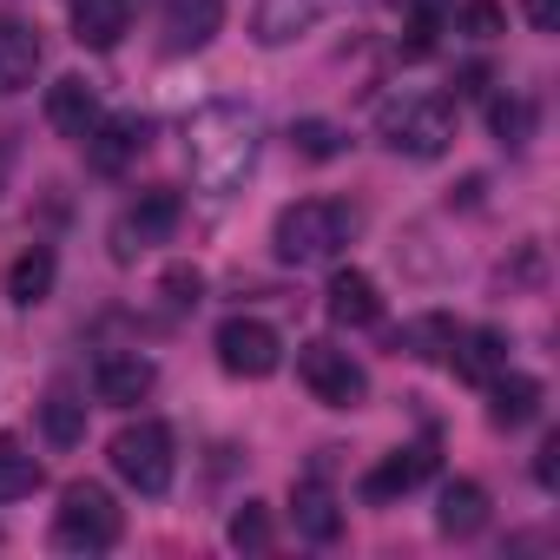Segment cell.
I'll list each match as a JSON object with an SVG mask.
<instances>
[{
    "label": "cell",
    "mask_w": 560,
    "mask_h": 560,
    "mask_svg": "<svg viewBox=\"0 0 560 560\" xmlns=\"http://www.w3.org/2000/svg\"><path fill=\"white\" fill-rule=\"evenodd\" d=\"M448 343H455V324H448V317H416V324H402V337H396V350H409V357H422V363H448Z\"/></svg>",
    "instance_id": "obj_26"
},
{
    "label": "cell",
    "mask_w": 560,
    "mask_h": 560,
    "mask_svg": "<svg viewBox=\"0 0 560 560\" xmlns=\"http://www.w3.org/2000/svg\"><path fill=\"white\" fill-rule=\"evenodd\" d=\"M145 139H152V126L139 119V113H113V119H100L80 145H86V165L93 172H106V178H119L139 152H145Z\"/></svg>",
    "instance_id": "obj_10"
},
{
    "label": "cell",
    "mask_w": 560,
    "mask_h": 560,
    "mask_svg": "<svg viewBox=\"0 0 560 560\" xmlns=\"http://www.w3.org/2000/svg\"><path fill=\"white\" fill-rule=\"evenodd\" d=\"M40 481H47V468L27 455V442L21 435H0V501H27Z\"/></svg>",
    "instance_id": "obj_23"
},
{
    "label": "cell",
    "mask_w": 560,
    "mask_h": 560,
    "mask_svg": "<svg viewBox=\"0 0 560 560\" xmlns=\"http://www.w3.org/2000/svg\"><path fill=\"white\" fill-rule=\"evenodd\" d=\"M455 27H462L468 40H494V34H508V14H501V0H462Z\"/></svg>",
    "instance_id": "obj_29"
},
{
    "label": "cell",
    "mask_w": 560,
    "mask_h": 560,
    "mask_svg": "<svg viewBox=\"0 0 560 560\" xmlns=\"http://www.w3.org/2000/svg\"><path fill=\"white\" fill-rule=\"evenodd\" d=\"M224 27V0H165V54H198Z\"/></svg>",
    "instance_id": "obj_13"
},
{
    "label": "cell",
    "mask_w": 560,
    "mask_h": 560,
    "mask_svg": "<svg viewBox=\"0 0 560 560\" xmlns=\"http://www.w3.org/2000/svg\"><path fill=\"white\" fill-rule=\"evenodd\" d=\"M113 475L126 481V488H139V494H165L172 488V475H178V455H172V429L165 422H126L119 435H113Z\"/></svg>",
    "instance_id": "obj_5"
},
{
    "label": "cell",
    "mask_w": 560,
    "mask_h": 560,
    "mask_svg": "<svg viewBox=\"0 0 560 560\" xmlns=\"http://www.w3.org/2000/svg\"><path fill=\"white\" fill-rule=\"evenodd\" d=\"M119 534H126L119 501L100 481H67L60 514H54V547L60 553H106V547H119Z\"/></svg>",
    "instance_id": "obj_3"
},
{
    "label": "cell",
    "mask_w": 560,
    "mask_h": 560,
    "mask_svg": "<svg viewBox=\"0 0 560 560\" xmlns=\"http://www.w3.org/2000/svg\"><path fill=\"white\" fill-rule=\"evenodd\" d=\"M291 508H298V534H304V540H317V547H330V540L343 534V508H337V494H330L324 481H298V494H291Z\"/></svg>",
    "instance_id": "obj_21"
},
{
    "label": "cell",
    "mask_w": 560,
    "mask_h": 560,
    "mask_svg": "<svg viewBox=\"0 0 560 560\" xmlns=\"http://www.w3.org/2000/svg\"><path fill=\"white\" fill-rule=\"evenodd\" d=\"M40 429H47L54 448H80V442H86V402L67 396V389H54V396L40 402Z\"/></svg>",
    "instance_id": "obj_24"
},
{
    "label": "cell",
    "mask_w": 560,
    "mask_h": 560,
    "mask_svg": "<svg viewBox=\"0 0 560 560\" xmlns=\"http://www.w3.org/2000/svg\"><path fill=\"white\" fill-rule=\"evenodd\" d=\"M330 8H337V0H257V8H250V40H257V47H291V40H304Z\"/></svg>",
    "instance_id": "obj_11"
},
{
    "label": "cell",
    "mask_w": 560,
    "mask_h": 560,
    "mask_svg": "<svg viewBox=\"0 0 560 560\" xmlns=\"http://www.w3.org/2000/svg\"><path fill=\"white\" fill-rule=\"evenodd\" d=\"M224 540H231L237 553H264V547H270V508H264V501H244V508L231 514Z\"/></svg>",
    "instance_id": "obj_28"
},
{
    "label": "cell",
    "mask_w": 560,
    "mask_h": 560,
    "mask_svg": "<svg viewBox=\"0 0 560 560\" xmlns=\"http://www.w3.org/2000/svg\"><path fill=\"white\" fill-rule=\"evenodd\" d=\"M34 73H40V34L0 14V100L34 86Z\"/></svg>",
    "instance_id": "obj_18"
},
{
    "label": "cell",
    "mask_w": 560,
    "mask_h": 560,
    "mask_svg": "<svg viewBox=\"0 0 560 560\" xmlns=\"http://www.w3.org/2000/svg\"><path fill=\"white\" fill-rule=\"evenodd\" d=\"M211 350H218L224 376H244V383H264L277 363H284V343H277V330L257 324V317H224L218 337H211Z\"/></svg>",
    "instance_id": "obj_8"
},
{
    "label": "cell",
    "mask_w": 560,
    "mask_h": 560,
    "mask_svg": "<svg viewBox=\"0 0 560 560\" xmlns=\"http://www.w3.org/2000/svg\"><path fill=\"white\" fill-rule=\"evenodd\" d=\"M291 145H298L311 165H330V159H343V152H350V132H343V126H330V119H298V126H291Z\"/></svg>",
    "instance_id": "obj_25"
},
{
    "label": "cell",
    "mask_w": 560,
    "mask_h": 560,
    "mask_svg": "<svg viewBox=\"0 0 560 560\" xmlns=\"http://www.w3.org/2000/svg\"><path fill=\"white\" fill-rule=\"evenodd\" d=\"M298 383L324 402V409H357L363 396H370V376H363V363L350 357V350H337V343H304L298 350Z\"/></svg>",
    "instance_id": "obj_6"
},
{
    "label": "cell",
    "mask_w": 560,
    "mask_h": 560,
    "mask_svg": "<svg viewBox=\"0 0 560 560\" xmlns=\"http://www.w3.org/2000/svg\"><path fill=\"white\" fill-rule=\"evenodd\" d=\"M132 27V0H73V40L93 54H113Z\"/></svg>",
    "instance_id": "obj_17"
},
{
    "label": "cell",
    "mask_w": 560,
    "mask_h": 560,
    "mask_svg": "<svg viewBox=\"0 0 560 560\" xmlns=\"http://www.w3.org/2000/svg\"><path fill=\"white\" fill-rule=\"evenodd\" d=\"M488 132H494L501 145H527V139H534V100H521V93L494 100V106H488Z\"/></svg>",
    "instance_id": "obj_27"
},
{
    "label": "cell",
    "mask_w": 560,
    "mask_h": 560,
    "mask_svg": "<svg viewBox=\"0 0 560 560\" xmlns=\"http://www.w3.org/2000/svg\"><path fill=\"white\" fill-rule=\"evenodd\" d=\"M178 218H185V198H178L172 185H145V191L119 211V224H113V250H119V257H139V250L165 244V237L178 231Z\"/></svg>",
    "instance_id": "obj_7"
},
{
    "label": "cell",
    "mask_w": 560,
    "mask_h": 560,
    "mask_svg": "<svg viewBox=\"0 0 560 560\" xmlns=\"http://www.w3.org/2000/svg\"><path fill=\"white\" fill-rule=\"evenodd\" d=\"M324 311L337 317V324H350V330H370V324H383V291H376V277L370 270H337L330 277V291H324Z\"/></svg>",
    "instance_id": "obj_12"
},
{
    "label": "cell",
    "mask_w": 560,
    "mask_h": 560,
    "mask_svg": "<svg viewBox=\"0 0 560 560\" xmlns=\"http://www.w3.org/2000/svg\"><path fill=\"white\" fill-rule=\"evenodd\" d=\"M534 481H540L547 494L560 488V435H547V442H540V455H534Z\"/></svg>",
    "instance_id": "obj_31"
},
{
    "label": "cell",
    "mask_w": 560,
    "mask_h": 560,
    "mask_svg": "<svg viewBox=\"0 0 560 560\" xmlns=\"http://www.w3.org/2000/svg\"><path fill=\"white\" fill-rule=\"evenodd\" d=\"M264 159V119L257 106L244 100H211L185 119V165H191V185L211 191V198H231L244 191V178L257 172Z\"/></svg>",
    "instance_id": "obj_1"
},
{
    "label": "cell",
    "mask_w": 560,
    "mask_h": 560,
    "mask_svg": "<svg viewBox=\"0 0 560 560\" xmlns=\"http://www.w3.org/2000/svg\"><path fill=\"white\" fill-rule=\"evenodd\" d=\"M198 291H205V277H198L191 264H172V270H165V298H172L178 311H191V304H198Z\"/></svg>",
    "instance_id": "obj_30"
},
{
    "label": "cell",
    "mask_w": 560,
    "mask_h": 560,
    "mask_svg": "<svg viewBox=\"0 0 560 560\" xmlns=\"http://www.w3.org/2000/svg\"><path fill=\"white\" fill-rule=\"evenodd\" d=\"M357 231H363V211L357 205H343V198H298V205L277 211L270 244H277V257H284V264H330Z\"/></svg>",
    "instance_id": "obj_2"
},
{
    "label": "cell",
    "mask_w": 560,
    "mask_h": 560,
    "mask_svg": "<svg viewBox=\"0 0 560 560\" xmlns=\"http://www.w3.org/2000/svg\"><path fill=\"white\" fill-rule=\"evenodd\" d=\"M152 383H159V370H152V357H139V350H132V357H100V370H93V396L113 402V409L145 402Z\"/></svg>",
    "instance_id": "obj_14"
},
{
    "label": "cell",
    "mask_w": 560,
    "mask_h": 560,
    "mask_svg": "<svg viewBox=\"0 0 560 560\" xmlns=\"http://www.w3.org/2000/svg\"><path fill=\"white\" fill-rule=\"evenodd\" d=\"M47 126L67 132V139H86V132L100 126V93H93L80 73L54 80V86H47Z\"/></svg>",
    "instance_id": "obj_16"
},
{
    "label": "cell",
    "mask_w": 560,
    "mask_h": 560,
    "mask_svg": "<svg viewBox=\"0 0 560 560\" xmlns=\"http://www.w3.org/2000/svg\"><path fill=\"white\" fill-rule=\"evenodd\" d=\"M521 14H527L534 34H553L560 27V0H521Z\"/></svg>",
    "instance_id": "obj_32"
},
{
    "label": "cell",
    "mask_w": 560,
    "mask_h": 560,
    "mask_svg": "<svg viewBox=\"0 0 560 560\" xmlns=\"http://www.w3.org/2000/svg\"><path fill=\"white\" fill-rule=\"evenodd\" d=\"M383 145L402 159H442L455 145V106L442 93H402L383 106Z\"/></svg>",
    "instance_id": "obj_4"
},
{
    "label": "cell",
    "mask_w": 560,
    "mask_h": 560,
    "mask_svg": "<svg viewBox=\"0 0 560 560\" xmlns=\"http://www.w3.org/2000/svg\"><path fill=\"white\" fill-rule=\"evenodd\" d=\"M435 527H442L448 540H475V534L488 527V488H481V481H448L442 501H435Z\"/></svg>",
    "instance_id": "obj_20"
},
{
    "label": "cell",
    "mask_w": 560,
    "mask_h": 560,
    "mask_svg": "<svg viewBox=\"0 0 560 560\" xmlns=\"http://www.w3.org/2000/svg\"><path fill=\"white\" fill-rule=\"evenodd\" d=\"M540 383L534 376H514V370H501L494 383H488V422L494 429H527L534 416H540Z\"/></svg>",
    "instance_id": "obj_19"
},
{
    "label": "cell",
    "mask_w": 560,
    "mask_h": 560,
    "mask_svg": "<svg viewBox=\"0 0 560 560\" xmlns=\"http://www.w3.org/2000/svg\"><path fill=\"white\" fill-rule=\"evenodd\" d=\"M448 363H455V376H462V383L488 389V383L508 370V337H501V330H455Z\"/></svg>",
    "instance_id": "obj_15"
},
{
    "label": "cell",
    "mask_w": 560,
    "mask_h": 560,
    "mask_svg": "<svg viewBox=\"0 0 560 560\" xmlns=\"http://www.w3.org/2000/svg\"><path fill=\"white\" fill-rule=\"evenodd\" d=\"M54 270H60V264H54V250H47V244L21 250V257L8 264V298H14V304H27V311H34V304H47Z\"/></svg>",
    "instance_id": "obj_22"
},
{
    "label": "cell",
    "mask_w": 560,
    "mask_h": 560,
    "mask_svg": "<svg viewBox=\"0 0 560 560\" xmlns=\"http://www.w3.org/2000/svg\"><path fill=\"white\" fill-rule=\"evenodd\" d=\"M435 475V442H409V448H389L370 475H363V501H402V494H416L422 481Z\"/></svg>",
    "instance_id": "obj_9"
}]
</instances>
